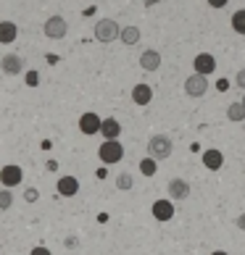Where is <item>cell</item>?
<instances>
[{"mask_svg": "<svg viewBox=\"0 0 245 255\" xmlns=\"http://www.w3.org/2000/svg\"><path fill=\"white\" fill-rule=\"evenodd\" d=\"M156 3H161V0H145V5H148V8H153Z\"/></svg>", "mask_w": 245, "mask_h": 255, "instance_id": "cell-31", "label": "cell"}, {"mask_svg": "<svg viewBox=\"0 0 245 255\" xmlns=\"http://www.w3.org/2000/svg\"><path fill=\"white\" fill-rule=\"evenodd\" d=\"M227 87H230V82L222 79V82H219V92H227Z\"/></svg>", "mask_w": 245, "mask_h": 255, "instance_id": "cell-30", "label": "cell"}, {"mask_svg": "<svg viewBox=\"0 0 245 255\" xmlns=\"http://www.w3.org/2000/svg\"><path fill=\"white\" fill-rule=\"evenodd\" d=\"M203 166L209 168V171H219V168L224 166V155H222V150H216V147L206 150V153H203Z\"/></svg>", "mask_w": 245, "mask_h": 255, "instance_id": "cell-15", "label": "cell"}, {"mask_svg": "<svg viewBox=\"0 0 245 255\" xmlns=\"http://www.w3.org/2000/svg\"><path fill=\"white\" fill-rule=\"evenodd\" d=\"M206 92H209V77H206V74L193 71L190 77L185 79V95L187 98H203Z\"/></svg>", "mask_w": 245, "mask_h": 255, "instance_id": "cell-4", "label": "cell"}, {"mask_svg": "<svg viewBox=\"0 0 245 255\" xmlns=\"http://www.w3.org/2000/svg\"><path fill=\"white\" fill-rule=\"evenodd\" d=\"M21 179H24V171H21V166H13V163H8L0 168V184L3 187H16V184H21Z\"/></svg>", "mask_w": 245, "mask_h": 255, "instance_id": "cell-8", "label": "cell"}, {"mask_svg": "<svg viewBox=\"0 0 245 255\" xmlns=\"http://www.w3.org/2000/svg\"><path fill=\"white\" fill-rule=\"evenodd\" d=\"M206 3H209L211 8H224V5L230 3V0H206Z\"/></svg>", "mask_w": 245, "mask_h": 255, "instance_id": "cell-27", "label": "cell"}, {"mask_svg": "<svg viewBox=\"0 0 245 255\" xmlns=\"http://www.w3.org/2000/svg\"><path fill=\"white\" fill-rule=\"evenodd\" d=\"M116 187H119V190L121 192H127V190H132V187H135V179H132V174H119L116 176Z\"/></svg>", "mask_w": 245, "mask_h": 255, "instance_id": "cell-22", "label": "cell"}, {"mask_svg": "<svg viewBox=\"0 0 245 255\" xmlns=\"http://www.w3.org/2000/svg\"><path fill=\"white\" fill-rule=\"evenodd\" d=\"M211 255H230V253H224V250H216V253H211Z\"/></svg>", "mask_w": 245, "mask_h": 255, "instance_id": "cell-32", "label": "cell"}, {"mask_svg": "<svg viewBox=\"0 0 245 255\" xmlns=\"http://www.w3.org/2000/svg\"><path fill=\"white\" fill-rule=\"evenodd\" d=\"M174 153V142L169 134H153L148 139V155L156 160H166L169 155Z\"/></svg>", "mask_w": 245, "mask_h": 255, "instance_id": "cell-1", "label": "cell"}, {"mask_svg": "<svg viewBox=\"0 0 245 255\" xmlns=\"http://www.w3.org/2000/svg\"><path fill=\"white\" fill-rule=\"evenodd\" d=\"M227 119H230V121H235V124L245 121V103H230V108H227Z\"/></svg>", "mask_w": 245, "mask_h": 255, "instance_id": "cell-19", "label": "cell"}, {"mask_svg": "<svg viewBox=\"0 0 245 255\" xmlns=\"http://www.w3.org/2000/svg\"><path fill=\"white\" fill-rule=\"evenodd\" d=\"M158 171V160L156 158H143V160H140V174H143V176H153Z\"/></svg>", "mask_w": 245, "mask_h": 255, "instance_id": "cell-20", "label": "cell"}, {"mask_svg": "<svg viewBox=\"0 0 245 255\" xmlns=\"http://www.w3.org/2000/svg\"><path fill=\"white\" fill-rule=\"evenodd\" d=\"M166 190H169L172 200H187V197H190V184H187L185 179H172Z\"/></svg>", "mask_w": 245, "mask_h": 255, "instance_id": "cell-12", "label": "cell"}, {"mask_svg": "<svg viewBox=\"0 0 245 255\" xmlns=\"http://www.w3.org/2000/svg\"><path fill=\"white\" fill-rule=\"evenodd\" d=\"M0 69H3L5 77H18V74L24 71V58L16 55V53H8V55L0 58Z\"/></svg>", "mask_w": 245, "mask_h": 255, "instance_id": "cell-7", "label": "cell"}, {"mask_svg": "<svg viewBox=\"0 0 245 255\" xmlns=\"http://www.w3.org/2000/svg\"><path fill=\"white\" fill-rule=\"evenodd\" d=\"M26 84H29V87H37V84H40V74H37V71H26Z\"/></svg>", "mask_w": 245, "mask_h": 255, "instance_id": "cell-24", "label": "cell"}, {"mask_svg": "<svg viewBox=\"0 0 245 255\" xmlns=\"http://www.w3.org/2000/svg\"><path fill=\"white\" fill-rule=\"evenodd\" d=\"M119 40L127 45V48H132V45H137L140 42V26L135 24H129V26H121V34H119Z\"/></svg>", "mask_w": 245, "mask_h": 255, "instance_id": "cell-18", "label": "cell"}, {"mask_svg": "<svg viewBox=\"0 0 245 255\" xmlns=\"http://www.w3.org/2000/svg\"><path fill=\"white\" fill-rule=\"evenodd\" d=\"M92 34H95V40L98 42H114L119 40V34H121V26L114 21V18H100V21L95 24V29H92Z\"/></svg>", "mask_w": 245, "mask_h": 255, "instance_id": "cell-2", "label": "cell"}, {"mask_svg": "<svg viewBox=\"0 0 245 255\" xmlns=\"http://www.w3.org/2000/svg\"><path fill=\"white\" fill-rule=\"evenodd\" d=\"M235 84H238L240 90H245V69L238 71V77H235Z\"/></svg>", "mask_w": 245, "mask_h": 255, "instance_id": "cell-26", "label": "cell"}, {"mask_svg": "<svg viewBox=\"0 0 245 255\" xmlns=\"http://www.w3.org/2000/svg\"><path fill=\"white\" fill-rule=\"evenodd\" d=\"M42 32H45V37H48V40H63L66 32H69V24H66L63 16H50L48 21H45Z\"/></svg>", "mask_w": 245, "mask_h": 255, "instance_id": "cell-5", "label": "cell"}, {"mask_svg": "<svg viewBox=\"0 0 245 255\" xmlns=\"http://www.w3.org/2000/svg\"><path fill=\"white\" fill-rule=\"evenodd\" d=\"M18 37V26L13 21H0V45H11Z\"/></svg>", "mask_w": 245, "mask_h": 255, "instance_id": "cell-17", "label": "cell"}, {"mask_svg": "<svg viewBox=\"0 0 245 255\" xmlns=\"http://www.w3.org/2000/svg\"><path fill=\"white\" fill-rule=\"evenodd\" d=\"M193 69L198 74H206V77H211V74L216 71V58L211 53H198L195 61H193Z\"/></svg>", "mask_w": 245, "mask_h": 255, "instance_id": "cell-10", "label": "cell"}, {"mask_svg": "<svg viewBox=\"0 0 245 255\" xmlns=\"http://www.w3.org/2000/svg\"><path fill=\"white\" fill-rule=\"evenodd\" d=\"M11 205H13V195L8 187H3V190H0V211H8Z\"/></svg>", "mask_w": 245, "mask_h": 255, "instance_id": "cell-23", "label": "cell"}, {"mask_svg": "<svg viewBox=\"0 0 245 255\" xmlns=\"http://www.w3.org/2000/svg\"><path fill=\"white\" fill-rule=\"evenodd\" d=\"M132 103H135V106H150V103H153V87L145 82L135 84V87H132Z\"/></svg>", "mask_w": 245, "mask_h": 255, "instance_id": "cell-9", "label": "cell"}, {"mask_svg": "<svg viewBox=\"0 0 245 255\" xmlns=\"http://www.w3.org/2000/svg\"><path fill=\"white\" fill-rule=\"evenodd\" d=\"M37 197H40V192H37V190H34V187H29V190H26V192H24V200H26V203H34V200H37Z\"/></svg>", "mask_w": 245, "mask_h": 255, "instance_id": "cell-25", "label": "cell"}, {"mask_svg": "<svg viewBox=\"0 0 245 255\" xmlns=\"http://www.w3.org/2000/svg\"><path fill=\"white\" fill-rule=\"evenodd\" d=\"M100 124H103V119L98 116L95 111H87V113H82V116H79V131H82V134H87V137L100 134Z\"/></svg>", "mask_w": 245, "mask_h": 255, "instance_id": "cell-6", "label": "cell"}, {"mask_svg": "<svg viewBox=\"0 0 245 255\" xmlns=\"http://www.w3.org/2000/svg\"><path fill=\"white\" fill-rule=\"evenodd\" d=\"M98 158L106 166H114V163H119V160L124 158V145H121L119 139H106V142L98 147Z\"/></svg>", "mask_w": 245, "mask_h": 255, "instance_id": "cell-3", "label": "cell"}, {"mask_svg": "<svg viewBox=\"0 0 245 255\" xmlns=\"http://www.w3.org/2000/svg\"><path fill=\"white\" fill-rule=\"evenodd\" d=\"M150 211H153V216H156L158 221H169V219H174V203H172V200H156Z\"/></svg>", "mask_w": 245, "mask_h": 255, "instance_id": "cell-14", "label": "cell"}, {"mask_svg": "<svg viewBox=\"0 0 245 255\" xmlns=\"http://www.w3.org/2000/svg\"><path fill=\"white\" fill-rule=\"evenodd\" d=\"M232 29L238 34H245V8H240V11L232 13Z\"/></svg>", "mask_w": 245, "mask_h": 255, "instance_id": "cell-21", "label": "cell"}, {"mask_svg": "<svg viewBox=\"0 0 245 255\" xmlns=\"http://www.w3.org/2000/svg\"><path fill=\"white\" fill-rule=\"evenodd\" d=\"M238 229H243V232H245V213H240V216H238Z\"/></svg>", "mask_w": 245, "mask_h": 255, "instance_id": "cell-29", "label": "cell"}, {"mask_svg": "<svg viewBox=\"0 0 245 255\" xmlns=\"http://www.w3.org/2000/svg\"><path fill=\"white\" fill-rule=\"evenodd\" d=\"M243 103H245V98H243Z\"/></svg>", "mask_w": 245, "mask_h": 255, "instance_id": "cell-33", "label": "cell"}, {"mask_svg": "<svg viewBox=\"0 0 245 255\" xmlns=\"http://www.w3.org/2000/svg\"><path fill=\"white\" fill-rule=\"evenodd\" d=\"M55 190H58L61 197H74L79 192V179L77 176H61L58 184H55Z\"/></svg>", "mask_w": 245, "mask_h": 255, "instance_id": "cell-13", "label": "cell"}, {"mask_svg": "<svg viewBox=\"0 0 245 255\" xmlns=\"http://www.w3.org/2000/svg\"><path fill=\"white\" fill-rule=\"evenodd\" d=\"M140 69L143 71H158L161 69V53L153 50V48L143 50V55H140Z\"/></svg>", "mask_w": 245, "mask_h": 255, "instance_id": "cell-11", "label": "cell"}, {"mask_svg": "<svg viewBox=\"0 0 245 255\" xmlns=\"http://www.w3.org/2000/svg\"><path fill=\"white\" fill-rule=\"evenodd\" d=\"M29 255H53V253H50L48 248H34V250H32Z\"/></svg>", "mask_w": 245, "mask_h": 255, "instance_id": "cell-28", "label": "cell"}, {"mask_svg": "<svg viewBox=\"0 0 245 255\" xmlns=\"http://www.w3.org/2000/svg\"><path fill=\"white\" fill-rule=\"evenodd\" d=\"M100 134H103V139H119V137H121V124H119V119H103Z\"/></svg>", "mask_w": 245, "mask_h": 255, "instance_id": "cell-16", "label": "cell"}]
</instances>
